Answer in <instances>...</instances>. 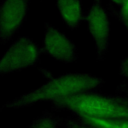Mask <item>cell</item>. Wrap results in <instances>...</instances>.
I'll use <instances>...</instances> for the list:
<instances>
[{
    "label": "cell",
    "instance_id": "cell-6",
    "mask_svg": "<svg viewBox=\"0 0 128 128\" xmlns=\"http://www.w3.org/2000/svg\"><path fill=\"white\" fill-rule=\"evenodd\" d=\"M30 0H4L0 6V42H8L22 25Z\"/></svg>",
    "mask_w": 128,
    "mask_h": 128
},
{
    "label": "cell",
    "instance_id": "cell-2",
    "mask_svg": "<svg viewBox=\"0 0 128 128\" xmlns=\"http://www.w3.org/2000/svg\"><path fill=\"white\" fill-rule=\"evenodd\" d=\"M52 109L68 110L74 116L82 114L103 119H128V106L122 96L105 95L90 91L51 102Z\"/></svg>",
    "mask_w": 128,
    "mask_h": 128
},
{
    "label": "cell",
    "instance_id": "cell-9",
    "mask_svg": "<svg viewBox=\"0 0 128 128\" xmlns=\"http://www.w3.org/2000/svg\"><path fill=\"white\" fill-rule=\"evenodd\" d=\"M61 118L55 114L46 112L35 119L28 128H60Z\"/></svg>",
    "mask_w": 128,
    "mask_h": 128
},
{
    "label": "cell",
    "instance_id": "cell-1",
    "mask_svg": "<svg viewBox=\"0 0 128 128\" xmlns=\"http://www.w3.org/2000/svg\"><path fill=\"white\" fill-rule=\"evenodd\" d=\"M104 80L101 78L87 73H69L50 80L39 88L5 104L2 108H18L30 106L39 101H49L66 96L94 91Z\"/></svg>",
    "mask_w": 128,
    "mask_h": 128
},
{
    "label": "cell",
    "instance_id": "cell-14",
    "mask_svg": "<svg viewBox=\"0 0 128 128\" xmlns=\"http://www.w3.org/2000/svg\"><path fill=\"white\" fill-rule=\"evenodd\" d=\"M113 3H114L120 7L121 6L128 0H110Z\"/></svg>",
    "mask_w": 128,
    "mask_h": 128
},
{
    "label": "cell",
    "instance_id": "cell-13",
    "mask_svg": "<svg viewBox=\"0 0 128 128\" xmlns=\"http://www.w3.org/2000/svg\"><path fill=\"white\" fill-rule=\"evenodd\" d=\"M116 90L118 93H123L126 94L123 96V98L126 104L128 106V84L125 82H122L116 86Z\"/></svg>",
    "mask_w": 128,
    "mask_h": 128
},
{
    "label": "cell",
    "instance_id": "cell-10",
    "mask_svg": "<svg viewBox=\"0 0 128 128\" xmlns=\"http://www.w3.org/2000/svg\"><path fill=\"white\" fill-rule=\"evenodd\" d=\"M110 14L120 21L126 27L128 26V0L126 1L119 10H116L110 4L108 6Z\"/></svg>",
    "mask_w": 128,
    "mask_h": 128
},
{
    "label": "cell",
    "instance_id": "cell-12",
    "mask_svg": "<svg viewBox=\"0 0 128 128\" xmlns=\"http://www.w3.org/2000/svg\"><path fill=\"white\" fill-rule=\"evenodd\" d=\"M119 74L128 78V56L120 61L119 67Z\"/></svg>",
    "mask_w": 128,
    "mask_h": 128
},
{
    "label": "cell",
    "instance_id": "cell-7",
    "mask_svg": "<svg viewBox=\"0 0 128 128\" xmlns=\"http://www.w3.org/2000/svg\"><path fill=\"white\" fill-rule=\"evenodd\" d=\"M56 4L63 20L68 27L74 30L78 28L84 20L80 0H56Z\"/></svg>",
    "mask_w": 128,
    "mask_h": 128
},
{
    "label": "cell",
    "instance_id": "cell-3",
    "mask_svg": "<svg viewBox=\"0 0 128 128\" xmlns=\"http://www.w3.org/2000/svg\"><path fill=\"white\" fill-rule=\"evenodd\" d=\"M41 50L30 38H20L0 58V74L20 71L35 66L40 60Z\"/></svg>",
    "mask_w": 128,
    "mask_h": 128
},
{
    "label": "cell",
    "instance_id": "cell-8",
    "mask_svg": "<svg viewBox=\"0 0 128 128\" xmlns=\"http://www.w3.org/2000/svg\"><path fill=\"white\" fill-rule=\"evenodd\" d=\"M74 118L83 124L99 128H128V119H103L82 114Z\"/></svg>",
    "mask_w": 128,
    "mask_h": 128
},
{
    "label": "cell",
    "instance_id": "cell-5",
    "mask_svg": "<svg viewBox=\"0 0 128 128\" xmlns=\"http://www.w3.org/2000/svg\"><path fill=\"white\" fill-rule=\"evenodd\" d=\"M44 26V38L40 48L42 52L65 64L76 62L78 54L74 43L48 23L46 22Z\"/></svg>",
    "mask_w": 128,
    "mask_h": 128
},
{
    "label": "cell",
    "instance_id": "cell-11",
    "mask_svg": "<svg viewBox=\"0 0 128 128\" xmlns=\"http://www.w3.org/2000/svg\"><path fill=\"white\" fill-rule=\"evenodd\" d=\"M61 125L63 128H99L86 124L76 118H72L70 116L61 118Z\"/></svg>",
    "mask_w": 128,
    "mask_h": 128
},
{
    "label": "cell",
    "instance_id": "cell-4",
    "mask_svg": "<svg viewBox=\"0 0 128 128\" xmlns=\"http://www.w3.org/2000/svg\"><path fill=\"white\" fill-rule=\"evenodd\" d=\"M89 31L96 44L97 60H104L110 42V20L106 10L102 4V0H94L88 10L84 14Z\"/></svg>",
    "mask_w": 128,
    "mask_h": 128
},
{
    "label": "cell",
    "instance_id": "cell-15",
    "mask_svg": "<svg viewBox=\"0 0 128 128\" xmlns=\"http://www.w3.org/2000/svg\"><path fill=\"white\" fill-rule=\"evenodd\" d=\"M126 29L127 30H128V26H126Z\"/></svg>",
    "mask_w": 128,
    "mask_h": 128
}]
</instances>
